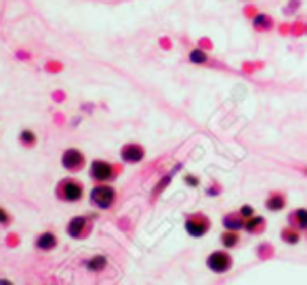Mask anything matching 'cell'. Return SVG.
I'll use <instances>...</instances> for the list:
<instances>
[{"label":"cell","instance_id":"cell-1","mask_svg":"<svg viewBox=\"0 0 307 285\" xmlns=\"http://www.w3.org/2000/svg\"><path fill=\"white\" fill-rule=\"evenodd\" d=\"M116 189L111 187L109 182H97L95 187L89 193V202L93 208L97 210H109L111 206L116 204Z\"/></svg>","mask_w":307,"mask_h":285},{"label":"cell","instance_id":"cell-7","mask_svg":"<svg viewBox=\"0 0 307 285\" xmlns=\"http://www.w3.org/2000/svg\"><path fill=\"white\" fill-rule=\"evenodd\" d=\"M87 164V158L85 153L76 147H67L63 153H61V166L67 170V172H80L82 168Z\"/></svg>","mask_w":307,"mask_h":285},{"label":"cell","instance_id":"cell-8","mask_svg":"<svg viewBox=\"0 0 307 285\" xmlns=\"http://www.w3.org/2000/svg\"><path fill=\"white\" fill-rule=\"evenodd\" d=\"M120 160L124 164H139L145 160V147L139 142H127L120 147Z\"/></svg>","mask_w":307,"mask_h":285},{"label":"cell","instance_id":"cell-20","mask_svg":"<svg viewBox=\"0 0 307 285\" xmlns=\"http://www.w3.org/2000/svg\"><path fill=\"white\" fill-rule=\"evenodd\" d=\"M238 214L244 218V220H248V218H253L255 216V208L253 206H242L240 210H238Z\"/></svg>","mask_w":307,"mask_h":285},{"label":"cell","instance_id":"cell-11","mask_svg":"<svg viewBox=\"0 0 307 285\" xmlns=\"http://www.w3.org/2000/svg\"><path fill=\"white\" fill-rule=\"evenodd\" d=\"M290 226H295L299 231H307V208H297L288 214Z\"/></svg>","mask_w":307,"mask_h":285},{"label":"cell","instance_id":"cell-13","mask_svg":"<svg viewBox=\"0 0 307 285\" xmlns=\"http://www.w3.org/2000/svg\"><path fill=\"white\" fill-rule=\"evenodd\" d=\"M107 264H109L107 256L97 254V256H93V258H89V260L85 262V268L89 270V273H101V270L107 268Z\"/></svg>","mask_w":307,"mask_h":285},{"label":"cell","instance_id":"cell-12","mask_svg":"<svg viewBox=\"0 0 307 285\" xmlns=\"http://www.w3.org/2000/svg\"><path fill=\"white\" fill-rule=\"evenodd\" d=\"M244 218L240 216L238 212H229L223 216V226H225V231H242L244 229Z\"/></svg>","mask_w":307,"mask_h":285},{"label":"cell","instance_id":"cell-19","mask_svg":"<svg viewBox=\"0 0 307 285\" xmlns=\"http://www.w3.org/2000/svg\"><path fill=\"white\" fill-rule=\"evenodd\" d=\"M189 61L196 63V65H204V63H208V55H206L202 49H194V51L189 53Z\"/></svg>","mask_w":307,"mask_h":285},{"label":"cell","instance_id":"cell-17","mask_svg":"<svg viewBox=\"0 0 307 285\" xmlns=\"http://www.w3.org/2000/svg\"><path fill=\"white\" fill-rule=\"evenodd\" d=\"M253 25H255V30H259V32H267V30L274 27V19L270 15H257L253 19Z\"/></svg>","mask_w":307,"mask_h":285},{"label":"cell","instance_id":"cell-9","mask_svg":"<svg viewBox=\"0 0 307 285\" xmlns=\"http://www.w3.org/2000/svg\"><path fill=\"white\" fill-rule=\"evenodd\" d=\"M34 246H36V250H40V252H53L55 248L59 246V239H57V235H55L53 231H45V233H40V235L36 237Z\"/></svg>","mask_w":307,"mask_h":285},{"label":"cell","instance_id":"cell-23","mask_svg":"<svg viewBox=\"0 0 307 285\" xmlns=\"http://www.w3.org/2000/svg\"><path fill=\"white\" fill-rule=\"evenodd\" d=\"M0 285H15V283L9 281V279H0Z\"/></svg>","mask_w":307,"mask_h":285},{"label":"cell","instance_id":"cell-14","mask_svg":"<svg viewBox=\"0 0 307 285\" xmlns=\"http://www.w3.org/2000/svg\"><path fill=\"white\" fill-rule=\"evenodd\" d=\"M265 224H267V222H265V218H263V216H257V214H255L253 218H248V220L244 222V231L250 233V235H261V233L265 231Z\"/></svg>","mask_w":307,"mask_h":285},{"label":"cell","instance_id":"cell-16","mask_svg":"<svg viewBox=\"0 0 307 285\" xmlns=\"http://www.w3.org/2000/svg\"><path fill=\"white\" fill-rule=\"evenodd\" d=\"M280 237H282L284 244H288V246H297L299 241H301V231L295 229V226H286V229H282Z\"/></svg>","mask_w":307,"mask_h":285},{"label":"cell","instance_id":"cell-10","mask_svg":"<svg viewBox=\"0 0 307 285\" xmlns=\"http://www.w3.org/2000/svg\"><path fill=\"white\" fill-rule=\"evenodd\" d=\"M265 208H267L270 212H280L286 208V195L282 191H272L267 195V199H265Z\"/></svg>","mask_w":307,"mask_h":285},{"label":"cell","instance_id":"cell-2","mask_svg":"<svg viewBox=\"0 0 307 285\" xmlns=\"http://www.w3.org/2000/svg\"><path fill=\"white\" fill-rule=\"evenodd\" d=\"M55 195H57V199H61V202H65V204H76V202H80V199L85 197V184H82L80 180H76V178H61L57 182Z\"/></svg>","mask_w":307,"mask_h":285},{"label":"cell","instance_id":"cell-6","mask_svg":"<svg viewBox=\"0 0 307 285\" xmlns=\"http://www.w3.org/2000/svg\"><path fill=\"white\" fill-rule=\"evenodd\" d=\"M91 229H93V218L91 216H74L67 222L65 233H67L69 239H85V237H89Z\"/></svg>","mask_w":307,"mask_h":285},{"label":"cell","instance_id":"cell-18","mask_svg":"<svg viewBox=\"0 0 307 285\" xmlns=\"http://www.w3.org/2000/svg\"><path fill=\"white\" fill-rule=\"evenodd\" d=\"M19 142L23 147H34L36 142H38V136L34 130H27V128H23V130L19 132Z\"/></svg>","mask_w":307,"mask_h":285},{"label":"cell","instance_id":"cell-24","mask_svg":"<svg viewBox=\"0 0 307 285\" xmlns=\"http://www.w3.org/2000/svg\"><path fill=\"white\" fill-rule=\"evenodd\" d=\"M303 172H305V174H307V166H305V168H303Z\"/></svg>","mask_w":307,"mask_h":285},{"label":"cell","instance_id":"cell-4","mask_svg":"<svg viewBox=\"0 0 307 285\" xmlns=\"http://www.w3.org/2000/svg\"><path fill=\"white\" fill-rule=\"evenodd\" d=\"M183 226H185V231H187L189 237L198 239V237H204L208 231H211V218H208L206 214H202V212H191V214L185 216Z\"/></svg>","mask_w":307,"mask_h":285},{"label":"cell","instance_id":"cell-21","mask_svg":"<svg viewBox=\"0 0 307 285\" xmlns=\"http://www.w3.org/2000/svg\"><path fill=\"white\" fill-rule=\"evenodd\" d=\"M183 180H185L187 187H191V189L200 187V178H198V176H194V174H185V176H183Z\"/></svg>","mask_w":307,"mask_h":285},{"label":"cell","instance_id":"cell-15","mask_svg":"<svg viewBox=\"0 0 307 285\" xmlns=\"http://www.w3.org/2000/svg\"><path fill=\"white\" fill-rule=\"evenodd\" d=\"M221 246L225 248V250H232V248H236L240 244V233L238 231H223L221 233Z\"/></svg>","mask_w":307,"mask_h":285},{"label":"cell","instance_id":"cell-5","mask_svg":"<svg viewBox=\"0 0 307 285\" xmlns=\"http://www.w3.org/2000/svg\"><path fill=\"white\" fill-rule=\"evenodd\" d=\"M89 176L95 182H111L118 176V168L105 160H93L89 164Z\"/></svg>","mask_w":307,"mask_h":285},{"label":"cell","instance_id":"cell-22","mask_svg":"<svg viewBox=\"0 0 307 285\" xmlns=\"http://www.w3.org/2000/svg\"><path fill=\"white\" fill-rule=\"evenodd\" d=\"M11 220H13V218H11V214H9L3 206H0V224L7 226V224H11Z\"/></svg>","mask_w":307,"mask_h":285},{"label":"cell","instance_id":"cell-3","mask_svg":"<svg viewBox=\"0 0 307 285\" xmlns=\"http://www.w3.org/2000/svg\"><path fill=\"white\" fill-rule=\"evenodd\" d=\"M232 266H234V258L227 250H215V252L208 254V258H206V268L215 275L229 273Z\"/></svg>","mask_w":307,"mask_h":285}]
</instances>
